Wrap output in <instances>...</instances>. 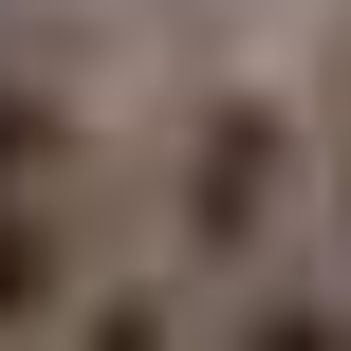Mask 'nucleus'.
Returning <instances> with one entry per match:
<instances>
[{
	"label": "nucleus",
	"instance_id": "4",
	"mask_svg": "<svg viewBox=\"0 0 351 351\" xmlns=\"http://www.w3.org/2000/svg\"><path fill=\"white\" fill-rule=\"evenodd\" d=\"M222 351H351V278H259V296H222Z\"/></svg>",
	"mask_w": 351,
	"mask_h": 351
},
{
	"label": "nucleus",
	"instance_id": "2",
	"mask_svg": "<svg viewBox=\"0 0 351 351\" xmlns=\"http://www.w3.org/2000/svg\"><path fill=\"white\" fill-rule=\"evenodd\" d=\"M93 278V56L74 19L0 0V351H74Z\"/></svg>",
	"mask_w": 351,
	"mask_h": 351
},
{
	"label": "nucleus",
	"instance_id": "5",
	"mask_svg": "<svg viewBox=\"0 0 351 351\" xmlns=\"http://www.w3.org/2000/svg\"><path fill=\"white\" fill-rule=\"evenodd\" d=\"M333 241H351V93H333Z\"/></svg>",
	"mask_w": 351,
	"mask_h": 351
},
{
	"label": "nucleus",
	"instance_id": "1",
	"mask_svg": "<svg viewBox=\"0 0 351 351\" xmlns=\"http://www.w3.org/2000/svg\"><path fill=\"white\" fill-rule=\"evenodd\" d=\"M333 222V111H296L278 74H204L167 111V259L204 296L296 278V241Z\"/></svg>",
	"mask_w": 351,
	"mask_h": 351
},
{
	"label": "nucleus",
	"instance_id": "3",
	"mask_svg": "<svg viewBox=\"0 0 351 351\" xmlns=\"http://www.w3.org/2000/svg\"><path fill=\"white\" fill-rule=\"evenodd\" d=\"M74 351H222V333H204V278L185 259H111L74 296Z\"/></svg>",
	"mask_w": 351,
	"mask_h": 351
}]
</instances>
